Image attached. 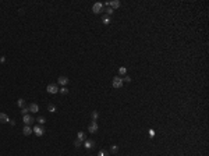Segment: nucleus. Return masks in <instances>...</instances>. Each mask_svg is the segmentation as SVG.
<instances>
[{"mask_svg": "<svg viewBox=\"0 0 209 156\" xmlns=\"http://www.w3.org/2000/svg\"><path fill=\"white\" fill-rule=\"evenodd\" d=\"M111 85H113V88H116V89L121 88V87H123V78L114 77V78H113V81H111Z\"/></svg>", "mask_w": 209, "mask_h": 156, "instance_id": "nucleus-1", "label": "nucleus"}, {"mask_svg": "<svg viewBox=\"0 0 209 156\" xmlns=\"http://www.w3.org/2000/svg\"><path fill=\"white\" fill-rule=\"evenodd\" d=\"M32 132H34L35 135H38V137H42V135L45 134V130H43L42 126H35L34 128H32Z\"/></svg>", "mask_w": 209, "mask_h": 156, "instance_id": "nucleus-2", "label": "nucleus"}, {"mask_svg": "<svg viewBox=\"0 0 209 156\" xmlns=\"http://www.w3.org/2000/svg\"><path fill=\"white\" fill-rule=\"evenodd\" d=\"M46 91L49 92V93H52V95H55V93L59 92V88H57L56 84H49V85L46 87Z\"/></svg>", "mask_w": 209, "mask_h": 156, "instance_id": "nucleus-3", "label": "nucleus"}, {"mask_svg": "<svg viewBox=\"0 0 209 156\" xmlns=\"http://www.w3.org/2000/svg\"><path fill=\"white\" fill-rule=\"evenodd\" d=\"M92 11H94L95 14H99L100 11H103V4L102 3H95V4L92 6Z\"/></svg>", "mask_w": 209, "mask_h": 156, "instance_id": "nucleus-4", "label": "nucleus"}, {"mask_svg": "<svg viewBox=\"0 0 209 156\" xmlns=\"http://www.w3.org/2000/svg\"><path fill=\"white\" fill-rule=\"evenodd\" d=\"M98 128H99V127H98V123L95 121V120H94L92 123H91L89 126H88V131H89L91 134H94V132H96V131H98Z\"/></svg>", "mask_w": 209, "mask_h": 156, "instance_id": "nucleus-5", "label": "nucleus"}, {"mask_svg": "<svg viewBox=\"0 0 209 156\" xmlns=\"http://www.w3.org/2000/svg\"><path fill=\"white\" fill-rule=\"evenodd\" d=\"M22 121L25 123V126H31L34 123V117L29 116V114H25V116L22 117Z\"/></svg>", "mask_w": 209, "mask_h": 156, "instance_id": "nucleus-6", "label": "nucleus"}, {"mask_svg": "<svg viewBox=\"0 0 209 156\" xmlns=\"http://www.w3.org/2000/svg\"><path fill=\"white\" fill-rule=\"evenodd\" d=\"M106 6H109L110 9H117V7H120V1H117V0H113V1H107Z\"/></svg>", "mask_w": 209, "mask_h": 156, "instance_id": "nucleus-7", "label": "nucleus"}, {"mask_svg": "<svg viewBox=\"0 0 209 156\" xmlns=\"http://www.w3.org/2000/svg\"><path fill=\"white\" fill-rule=\"evenodd\" d=\"M84 146H85L86 149H92V148L95 146V142L91 141V139H85V141H84Z\"/></svg>", "mask_w": 209, "mask_h": 156, "instance_id": "nucleus-8", "label": "nucleus"}, {"mask_svg": "<svg viewBox=\"0 0 209 156\" xmlns=\"http://www.w3.org/2000/svg\"><path fill=\"white\" fill-rule=\"evenodd\" d=\"M0 123H10V118L6 113H0Z\"/></svg>", "mask_w": 209, "mask_h": 156, "instance_id": "nucleus-9", "label": "nucleus"}, {"mask_svg": "<svg viewBox=\"0 0 209 156\" xmlns=\"http://www.w3.org/2000/svg\"><path fill=\"white\" fill-rule=\"evenodd\" d=\"M28 109H29V112H34V113H38L39 112V106L36 103H31Z\"/></svg>", "mask_w": 209, "mask_h": 156, "instance_id": "nucleus-10", "label": "nucleus"}, {"mask_svg": "<svg viewBox=\"0 0 209 156\" xmlns=\"http://www.w3.org/2000/svg\"><path fill=\"white\" fill-rule=\"evenodd\" d=\"M22 132H24V135H31L32 134V128H31L29 126H25L22 128Z\"/></svg>", "mask_w": 209, "mask_h": 156, "instance_id": "nucleus-11", "label": "nucleus"}, {"mask_svg": "<svg viewBox=\"0 0 209 156\" xmlns=\"http://www.w3.org/2000/svg\"><path fill=\"white\" fill-rule=\"evenodd\" d=\"M68 82V78L64 77V75H61V77H59V84H61V85H67Z\"/></svg>", "mask_w": 209, "mask_h": 156, "instance_id": "nucleus-12", "label": "nucleus"}, {"mask_svg": "<svg viewBox=\"0 0 209 156\" xmlns=\"http://www.w3.org/2000/svg\"><path fill=\"white\" fill-rule=\"evenodd\" d=\"M77 139H78V141H81V142H82V141H85V134H84V132H78V134H77Z\"/></svg>", "mask_w": 209, "mask_h": 156, "instance_id": "nucleus-13", "label": "nucleus"}, {"mask_svg": "<svg viewBox=\"0 0 209 156\" xmlns=\"http://www.w3.org/2000/svg\"><path fill=\"white\" fill-rule=\"evenodd\" d=\"M47 110L50 113H56V106L55 104H49V106H47Z\"/></svg>", "mask_w": 209, "mask_h": 156, "instance_id": "nucleus-14", "label": "nucleus"}, {"mask_svg": "<svg viewBox=\"0 0 209 156\" xmlns=\"http://www.w3.org/2000/svg\"><path fill=\"white\" fill-rule=\"evenodd\" d=\"M17 104H18V107H24V104H25V100L24 99H18V102H17Z\"/></svg>", "mask_w": 209, "mask_h": 156, "instance_id": "nucleus-15", "label": "nucleus"}, {"mask_svg": "<svg viewBox=\"0 0 209 156\" xmlns=\"http://www.w3.org/2000/svg\"><path fill=\"white\" fill-rule=\"evenodd\" d=\"M45 121H46V120H45V117H38V123H39V126H43V124H45Z\"/></svg>", "mask_w": 209, "mask_h": 156, "instance_id": "nucleus-16", "label": "nucleus"}, {"mask_svg": "<svg viewBox=\"0 0 209 156\" xmlns=\"http://www.w3.org/2000/svg\"><path fill=\"white\" fill-rule=\"evenodd\" d=\"M103 24H110V17H109V15H105V17H103Z\"/></svg>", "mask_w": 209, "mask_h": 156, "instance_id": "nucleus-17", "label": "nucleus"}, {"mask_svg": "<svg viewBox=\"0 0 209 156\" xmlns=\"http://www.w3.org/2000/svg\"><path fill=\"white\" fill-rule=\"evenodd\" d=\"M98 156H109V152L107 151H99Z\"/></svg>", "mask_w": 209, "mask_h": 156, "instance_id": "nucleus-18", "label": "nucleus"}, {"mask_svg": "<svg viewBox=\"0 0 209 156\" xmlns=\"http://www.w3.org/2000/svg\"><path fill=\"white\" fill-rule=\"evenodd\" d=\"M28 112H29V109H28V107H22V110H21L22 116H25V114H28Z\"/></svg>", "mask_w": 209, "mask_h": 156, "instance_id": "nucleus-19", "label": "nucleus"}, {"mask_svg": "<svg viewBox=\"0 0 209 156\" xmlns=\"http://www.w3.org/2000/svg\"><path fill=\"white\" fill-rule=\"evenodd\" d=\"M60 93H63V95H66V93H68V89L66 87H63L61 89H60Z\"/></svg>", "mask_w": 209, "mask_h": 156, "instance_id": "nucleus-20", "label": "nucleus"}, {"mask_svg": "<svg viewBox=\"0 0 209 156\" xmlns=\"http://www.w3.org/2000/svg\"><path fill=\"white\" fill-rule=\"evenodd\" d=\"M98 116H99V114H98V112H92V118H94L95 121H96V118H98Z\"/></svg>", "mask_w": 209, "mask_h": 156, "instance_id": "nucleus-21", "label": "nucleus"}, {"mask_svg": "<svg viewBox=\"0 0 209 156\" xmlns=\"http://www.w3.org/2000/svg\"><path fill=\"white\" fill-rule=\"evenodd\" d=\"M119 73L120 74H125V73H127V68H125V67H121V68L119 70Z\"/></svg>", "mask_w": 209, "mask_h": 156, "instance_id": "nucleus-22", "label": "nucleus"}, {"mask_svg": "<svg viewBox=\"0 0 209 156\" xmlns=\"http://www.w3.org/2000/svg\"><path fill=\"white\" fill-rule=\"evenodd\" d=\"M117 151H119V148H117V145H113V146H111V152H113V153H116Z\"/></svg>", "mask_w": 209, "mask_h": 156, "instance_id": "nucleus-23", "label": "nucleus"}, {"mask_svg": "<svg viewBox=\"0 0 209 156\" xmlns=\"http://www.w3.org/2000/svg\"><path fill=\"white\" fill-rule=\"evenodd\" d=\"M74 145H75V146H77V148H80V146H81V145H82V143H81V141H78V139H77V141L74 142Z\"/></svg>", "mask_w": 209, "mask_h": 156, "instance_id": "nucleus-24", "label": "nucleus"}, {"mask_svg": "<svg viewBox=\"0 0 209 156\" xmlns=\"http://www.w3.org/2000/svg\"><path fill=\"white\" fill-rule=\"evenodd\" d=\"M149 137H151V138H153V137H155V131L153 130H149Z\"/></svg>", "mask_w": 209, "mask_h": 156, "instance_id": "nucleus-25", "label": "nucleus"}, {"mask_svg": "<svg viewBox=\"0 0 209 156\" xmlns=\"http://www.w3.org/2000/svg\"><path fill=\"white\" fill-rule=\"evenodd\" d=\"M106 13H107V14H113V9H110V7H109V9L106 10Z\"/></svg>", "mask_w": 209, "mask_h": 156, "instance_id": "nucleus-26", "label": "nucleus"}, {"mask_svg": "<svg viewBox=\"0 0 209 156\" xmlns=\"http://www.w3.org/2000/svg\"><path fill=\"white\" fill-rule=\"evenodd\" d=\"M124 81H125V82H130V81H131V78H130V77H124Z\"/></svg>", "mask_w": 209, "mask_h": 156, "instance_id": "nucleus-27", "label": "nucleus"}]
</instances>
